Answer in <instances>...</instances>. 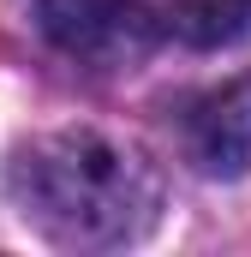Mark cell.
I'll use <instances>...</instances> for the list:
<instances>
[{
    "label": "cell",
    "mask_w": 251,
    "mask_h": 257,
    "mask_svg": "<svg viewBox=\"0 0 251 257\" xmlns=\"http://www.w3.org/2000/svg\"><path fill=\"white\" fill-rule=\"evenodd\" d=\"M186 150L209 180H245L251 174V72L191 102Z\"/></svg>",
    "instance_id": "obj_3"
},
{
    "label": "cell",
    "mask_w": 251,
    "mask_h": 257,
    "mask_svg": "<svg viewBox=\"0 0 251 257\" xmlns=\"http://www.w3.org/2000/svg\"><path fill=\"white\" fill-rule=\"evenodd\" d=\"M156 30H174L191 48H221L251 30V0H138Z\"/></svg>",
    "instance_id": "obj_4"
},
{
    "label": "cell",
    "mask_w": 251,
    "mask_h": 257,
    "mask_svg": "<svg viewBox=\"0 0 251 257\" xmlns=\"http://www.w3.org/2000/svg\"><path fill=\"white\" fill-rule=\"evenodd\" d=\"M12 197L30 227L54 245L114 251L156 227L162 215V174L144 150L108 132H48L12 162Z\"/></svg>",
    "instance_id": "obj_1"
},
{
    "label": "cell",
    "mask_w": 251,
    "mask_h": 257,
    "mask_svg": "<svg viewBox=\"0 0 251 257\" xmlns=\"http://www.w3.org/2000/svg\"><path fill=\"white\" fill-rule=\"evenodd\" d=\"M42 30L48 42L90 66H120L126 54H138L150 42V12L138 0H42Z\"/></svg>",
    "instance_id": "obj_2"
}]
</instances>
